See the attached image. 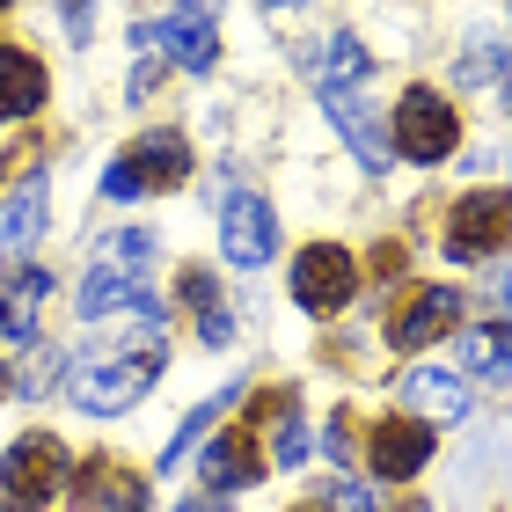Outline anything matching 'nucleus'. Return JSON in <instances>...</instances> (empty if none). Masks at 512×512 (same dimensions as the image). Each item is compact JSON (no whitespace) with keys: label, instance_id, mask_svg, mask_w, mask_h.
Masks as SVG:
<instances>
[{"label":"nucleus","instance_id":"obj_1","mask_svg":"<svg viewBox=\"0 0 512 512\" xmlns=\"http://www.w3.org/2000/svg\"><path fill=\"white\" fill-rule=\"evenodd\" d=\"M461 147V118H454V103L439 96V88H403V103H395V118H388V154L395 161H410V169H439Z\"/></svg>","mask_w":512,"mask_h":512},{"label":"nucleus","instance_id":"obj_2","mask_svg":"<svg viewBox=\"0 0 512 512\" xmlns=\"http://www.w3.org/2000/svg\"><path fill=\"white\" fill-rule=\"evenodd\" d=\"M161 381V352H110V359H81L74 374H66V403L81 417H125L139 395Z\"/></svg>","mask_w":512,"mask_h":512},{"label":"nucleus","instance_id":"obj_3","mask_svg":"<svg viewBox=\"0 0 512 512\" xmlns=\"http://www.w3.org/2000/svg\"><path fill=\"white\" fill-rule=\"evenodd\" d=\"M66 476H74V454H66L59 432H22L8 454H0V491L15 505H44L66 491Z\"/></svg>","mask_w":512,"mask_h":512},{"label":"nucleus","instance_id":"obj_4","mask_svg":"<svg viewBox=\"0 0 512 512\" xmlns=\"http://www.w3.org/2000/svg\"><path fill=\"white\" fill-rule=\"evenodd\" d=\"M293 300L308 315H344L359 300V256L344 242H308L293 256Z\"/></svg>","mask_w":512,"mask_h":512},{"label":"nucleus","instance_id":"obj_5","mask_svg":"<svg viewBox=\"0 0 512 512\" xmlns=\"http://www.w3.org/2000/svg\"><path fill=\"white\" fill-rule=\"evenodd\" d=\"M498 242H512V191H469V198H454L447 227H439L447 264H483Z\"/></svg>","mask_w":512,"mask_h":512},{"label":"nucleus","instance_id":"obj_6","mask_svg":"<svg viewBox=\"0 0 512 512\" xmlns=\"http://www.w3.org/2000/svg\"><path fill=\"white\" fill-rule=\"evenodd\" d=\"M271 249H278V213L256 191H227V205H220V256L242 264V271H256V264H271Z\"/></svg>","mask_w":512,"mask_h":512},{"label":"nucleus","instance_id":"obj_7","mask_svg":"<svg viewBox=\"0 0 512 512\" xmlns=\"http://www.w3.org/2000/svg\"><path fill=\"white\" fill-rule=\"evenodd\" d=\"M454 330H461V293L454 286H417V293H403V308L388 315L395 352H425V344L454 337Z\"/></svg>","mask_w":512,"mask_h":512},{"label":"nucleus","instance_id":"obj_8","mask_svg":"<svg viewBox=\"0 0 512 512\" xmlns=\"http://www.w3.org/2000/svg\"><path fill=\"white\" fill-rule=\"evenodd\" d=\"M432 425L425 417H381L374 439H366V469H374L381 483H410V476H425V461H432Z\"/></svg>","mask_w":512,"mask_h":512},{"label":"nucleus","instance_id":"obj_9","mask_svg":"<svg viewBox=\"0 0 512 512\" xmlns=\"http://www.w3.org/2000/svg\"><path fill=\"white\" fill-rule=\"evenodd\" d=\"M118 161H125V176H132V191H176V183H191V139H183L176 125L139 132Z\"/></svg>","mask_w":512,"mask_h":512},{"label":"nucleus","instance_id":"obj_10","mask_svg":"<svg viewBox=\"0 0 512 512\" xmlns=\"http://www.w3.org/2000/svg\"><path fill=\"white\" fill-rule=\"evenodd\" d=\"M74 512H147V476H132L125 461H81L66 476Z\"/></svg>","mask_w":512,"mask_h":512},{"label":"nucleus","instance_id":"obj_11","mask_svg":"<svg viewBox=\"0 0 512 512\" xmlns=\"http://www.w3.org/2000/svg\"><path fill=\"white\" fill-rule=\"evenodd\" d=\"M198 476H205V491L227 498V491H249L256 476H264V447H256V432L249 425H227L213 432V447L198 454Z\"/></svg>","mask_w":512,"mask_h":512},{"label":"nucleus","instance_id":"obj_12","mask_svg":"<svg viewBox=\"0 0 512 512\" xmlns=\"http://www.w3.org/2000/svg\"><path fill=\"white\" fill-rule=\"evenodd\" d=\"M403 403H410V417H425L432 432L461 425V417H469V381L447 374V366H410L403 374Z\"/></svg>","mask_w":512,"mask_h":512},{"label":"nucleus","instance_id":"obj_13","mask_svg":"<svg viewBox=\"0 0 512 512\" xmlns=\"http://www.w3.org/2000/svg\"><path fill=\"white\" fill-rule=\"evenodd\" d=\"M154 44H161L176 66H191V74H213V66H220V30H213V15H205V8H176V15L154 30Z\"/></svg>","mask_w":512,"mask_h":512},{"label":"nucleus","instance_id":"obj_14","mask_svg":"<svg viewBox=\"0 0 512 512\" xmlns=\"http://www.w3.org/2000/svg\"><path fill=\"white\" fill-rule=\"evenodd\" d=\"M44 96H52L44 59L22 52V44H0V118H37Z\"/></svg>","mask_w":512,"mask_h":512},{"label":"nucleus","instance_id":"obj_15","mask_svg":"<svg viewBox=\"0 0 512 512\" xmlns=\"http://www.w3.org/2000/svg\"><path fill=\"white\" fill-rule=\"evenodd\" d=\"M44 300H52V271H30V264H15V278L0 286V337H15V344H37V315H44Z\"/></svg>","mask_w":512,"mask_h":512},{"label":"nucleus","instance_id":"obj_16","mask_svg":"<svg viewBox=\"0 0 512 512\" xmlns=\"http://www.w3.org/2000/svg\"><path fill=\"white\" fill-rule=\"evenodd\" d=\"M44 220H52V183H44V169H30V176H15V191H8V213H0V242L22 256L30 242H44Z\"/></svg>","mask_w":512,"mask_h":512},{"label":"nucleus","instance_id":"obj_17","mask_svg":"<svg viewBox=\"0 0 512 512\" xmlns=\"http://www.w3.org/2000/svg\"><path fill=\"white\" fill-rule=\"evenodd\" d=\"M322 110H330V125H337V139L359 154V169L366 176H388V139L374 132V118H366V103L359 96H344V88H322Z\"/></svg>","mask_w":512,"mask_h":512},{"label":"nucleus","instance_id":"obj_18","mask_svg":"<svg viewBox=\"0 0 512 512\" xmlns=\"http://www.w3.org/2000/svg\"><path fill=\"white\" fill-rule=\"evenodd\" d=\"M461 366L469 374H483V381H512V330L505 322H476V330H461Z\"/></svg>","mask_w":512,"mask_h":512},{"label":"nucleus","instance_id":"obj_19","mask_svg":"<svg viewBox=\"0 0 512 512\" xmlns=\"http://www.w3.org/2000/svg\"><path fill=\"white\" fill-rule=\"evenodd\" d=\"M139 278H125V271H110V264H88V278H81V315L88 322H103V315H125V308H139Z\"/></svg>","mask_w":512,"mask_h":512},{"label":"nucleus","instance_id":"obj_20","mask_svg":"<svg viewBox=\"0 0 512 512\" xmlns=\"http://www.w3.org/2000/svg\"><path fill=\"white\" fill-rule=\"evenodd\" d=\"M96 242H103V256H96V264L125 271V278H139V271L154 264V235H147V227H118V235H96Z\"/></svg>","mask_w":512,"mask_h":512},{"label":"nucleus","instance_id":"obj_21","mask_svg":"<svg viewBox=\"0 0 512 512\" xmlns=\"http://www.w3.org/2000/svg\"><path fill=\"white\" fill-rule=\"evenodd\" d=\"M374 74V59H366V44L352 37V30H330V81L322 88H344V96H352V88Z\"/></svg>","mask_w":512,"mask_h":512},{"label":"nucleus","instance_id":"obj_22","mask_svg":"<svg viewBox=\"0 0 512 512\" xmlns=\"http://www.w3.org/2000/svg\"><path fill=\"white\" fill-rule=\"evenodd\" d=\"M59 381H66V374H59V344H44V337H37V344H30V359H22V374H15V388L30 395V403H44V395H52Z\"/></svg>","mask_w":512,"mask_h":512},{"label":"nucleus","instance_id":"obj_23","mask_svg":"<svg viewBox=\"0 0 512 512\" xmlns=\"http://www.w3.org/2000/svg\"><path fill=\"white\" fill-rule=\"evenodd\" d=\"M220 403H235V395H220ZM220 403H198L191 417H183V425H176V439H169V454H161V469H176V461H183V454L198 447V439H205V425H213V410H220Z\"/></svg>","mask_w":512,"mask_h":512},{"label":"nucleus","instance_id":"obj_24","mask_svg":"<svg viewBox=\"0 0 512 512\" xmlns=\"http://www.w3.org/2000/svg\"><path fill=\"white\" fill-rule=\"evenodd\" d=\"M498 66H505V44H498V37H476V44H469V59L454 66V81H461V88H476V81H491Z\"/></svg>","mask_w":512,"mask_h":512},{"label":"nucleus","instance_id":"obj_25","mask_svg":"<svg viewBox=\"0 0 512 512\" xmlns=\"http://www.w3.org/2000/svg\"><path fill=\"white\" fill-rule=\"evenodd\" d=\"M271 461H278V469H300V461H308V425H300V417H278V447H271Z\"/></svg>","mask_w":512,"mask_h":512},{"label":"nucleus","instance_id":"obj_26","mask_svg":"<svg viewBox=\"0 0 512 512\" xmlns=\"http://www.w3.org/2000/svg\"><path fill=\"white\" fill-rule=\"evenodd\" d=\"M176 286H183V300H191V308L205 315V308H227V293L213 286V271H205V264H191V271H183L176 278Z\"/></svg>","mask_w":512,"mask_h":512},{"label":"nucleus","instance_id":"obj_27","mask_svg":"<svg viewBox=\"0 0 512 512\" xmlns=\"http://www.w3.org/2000/svg\"><path fill=\"white\" fill-rule=\"evenodd\" d=\"M59 8H66V37H74V44L96 37V0H59Z\"/></svg>","mask_w":512,"mask_h":512},{"label":"nucleus","instance_id":"obj_28","mask_svg":"<svg viewBox=\"0 0 512 512\" xmlns=\"http://www.w3.org/2000/svg\"><path fill=\"white\" fill-rule=\"evenodd\" d=\"M322 454H330V461H352V425H344V410L322 425Z\"/></svg>","mask_w":512,"mask_h":512},{"label":"nucleus","instance_id":"obj_29","mask_svg":"<svg viewBox=\"0 0 512 512\" xmlns=\"http://www.w3.org/2000/svg\"><path fill=\"white\" fill-rule=\"evenodd\" d=\"M198 337H205V344H227V337H235V315H227V308H205V315H198Z\"/></svg>","mask_w":512,"mask_h":512},{"label":"nucleus","instance_id":"obj_30","mask_svg":"<svg viewBox=\"0 0 512 512\" xmlns=\"http://www.w3.org/2000/svg\"><path fill=\"white\" fill-rule=\"evenodd\" d=\"M337 512H374V483H337Z\"/></svg>","mask_w":512,"mask_h":512},{"label":"nucleus","instance_id":"obj_31","mask_svg":"<svg viewBox=\"0 0 512 512\" xmlns=\"http://www.w3.org/2000/svg\"><path fill=\"white\" fill-rule=\"evenodd\" d=\"M403 264H410V256H403V242H381V249H374V271H381V278H395Z\"/></svg>","mask_w":512,"mask_h":512},{"label":"nucleus","instance_id":"obj_32","mask_svg":"<svg viewBox=\"0 0 512 512\" xmlns=\"http://www.w3.org/2000/svg\"><path fill=\"white\" fill-rule=\"evenodd\" d=\"M491 308H498V315H512V271H498V278H491Z\"/></svg>","mask_w":512,"mask_h":512},{"label":"nucleus","instance_id":"obj_33","mask_svg":"<svg viewBox=\"0 0 512 512\" xmlns=\"http://www.w3.org/2000/svg\"><path fill=\"white\" fill-rule=\"evenodd\" d=\"M176 512H220V498L205 491V498H191V505H176Z\"/></svg>","mask_w":512,"mask_h":512},{"label":"nucleus","instance_id":"obj_34","mask_svg":"<svg viewBox=\"0 0 512 512\" xmlns=\"http://www.w3.org/2000/svg\"><path fill=\"white\" fill-rule=\"evenodd\" d=\"M0 512H37V505H15V498H0Z\"/></svg>","mask_w":512,"mask_h":512},{"label":"nucleus","instance_id":"obj_35","mask_svg":"<svg viewBox=\"0 0 512 512\" xmlns=\"http://www.w3.org/2000/svg\"><path fill=\"white\" fill-rule=\"evenodd\" d=\"M0 395H8V359H0Z\"/></svg>","mask_w":512,"mask_h":512},{"label":"nucleus","instance_id":"obj_36","mask_svg":"<svg viewBox=\"0 0 512 512\" xmlns=\"http://www.w3.org/2000/svg\"><path fill=\"white\" fill-rule=\"evenodd\" d=\"M293 512H330V505H293Z\"/></svg>","mask_w":512,"mask_h":512},{"label":"nucleus","instance_id":"obj_37","mask_svg":"<svg viewBox=\"0 0 512 512\" xmlns=\"http://www.w3.org/2000/svg\"><path fill=\"white\" fill-rule=\"evenodd\" d=\"M256 8H286V0H256Z\"/></svg>","mask_w":512,"mask_h":512},{"label":"nucleus","instance_id":"obj_38","mask_svg":"<svg viewBox=\"0 0 512 512\" xmlns=\"http://www.w3.org/2000/svg\"><path fill=\"white\" fill-rule=\"evenodd\" d=\"M0 8H15V0H0Z\"/></svg>","mask_w":512,"mask_h":512}]
</instances>
